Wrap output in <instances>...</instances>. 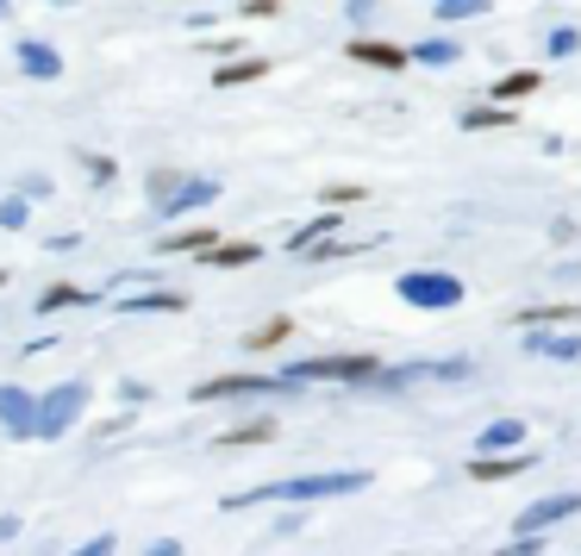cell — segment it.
Returning <instances> with one entry per match:
<instances>
[{"label":"cell","instance_id":"1","mask_svg":"<svg viewBox=\"0 0 581 556\" xmlns=\"http://www.w3.org/2000/svg\"><path fill=\"white\" fill-rule=\"evenodd\" d=\"M369 488V469H326V476H294V481H263L251 494H231L226 506H251V501H288V506H306V501H338V494H363Z\"/></svg>","mask_w":581,"mask_h":556},{"label":"cell","instance_id":"2","mask_svg":"<svg viewBox=\"0 0 581 556\" xmlns=\"http://www.w3.org/2000/svg\"><path fill=\"white\" fill-rule=\"evenodd\" d=\"M394 294H401L406 306H419V313H451V306H463V276H451V269H406L401 281H394Z\"/></svg>","mask_w":581,"mask_h":556},{"label":"cell","instance_id":"3","mask_svg":"<svg viewBox=\"0 0 581 556\" xmlns=\"http://www.w3.org/2000/svg\"><path fill=\"white\" fill-rule=\"evenodd\" d=\"M88 394H94L88 381H56V388H45V394H38V438H63V431L88 413Z\"/></svg>","mask_w":581,"mask_h":556},{"label":"cell","instance_id":"4","mask_svg":"<svg viewBox=\"0 0 581 556\" xmlns=\"http://www.w3.org/2000/svg\"><path fill=\"white\" fill-rule=\"evenodd\" d=\"M288 376L306 381V388H313V381H369V388H376L381 363H376V356H301Z\"/></svg>","mask_w":581,"mask_h":556},{"label":"cell","instance_id":"5","mask_svg":"<svg viewBox=\"0 0 581 556\" xmlns=\"http://www.w3.org/2000/svg\"><path fill=\"white\" fill-rule=\"evenodd\" d=\"M294 388H306V381H294V376H213L188 401H244V394H294Z\"/></svg>","mask_w":581,"mask_h":556},{"label":"cell","instance_id":"6","mask_svg":"<svg viewBox=\"0 0 581 556\" xmlns=\"http://www.w3.org/2000/svg\"><path fill=\"white\" fill-rule=\"evenodd\" d=\"M0 431H7L13 444L38 438V394H31V388H20V381L0 388Z\"/></svg>","mask_w":581,"mask_h":556},{"label":"cell","instance_id":"7","mask_svg":"<svg viewBox=\"0 0 581 556\" xmlns=\"http://www.w3.org/2000/svg\"><path fill=\"white\" fill-rule=\"evenodd\" d=\"M406 381H469V363L451 356V363H401V369H381L376 388H406Z\"/></svg>","mask_w":581,"mask_h":556},{"label":"cell","instance_id":"8","mask_svg":"<svg viewBox=\"0 0 581 556\" xmlns=\"http://www.w3.org/2000/svg\"><path fill=\"white\" fill-rule=\"evenodd\" d=\"M13 63H20V76H31V81L63 76V51H56L51 38H20V45H13Z\"/></svg>","mask_w":581,"mask_h":556},{"label":"cell","instance_id":"9","mask_svg":"<svg viewBox=\"0 0 581 556\" xmlns=\"http://www.w3.org/2000/svg\"><path fill=\"white\" fill-rule=\"evenodd\" d=\"M213 201H219V181H213V176H188L169 201L156 206V213H163V219H181V213H201V206H213Z\"/></svg>","mask_w":581,"mask_h":556},{"label":"cell","instance_id":"10","mask_svg":"<svg viewBox=\"0 0 581 556\" xmlns=\"http://www.w3.org/2000/svg\"><path fill=\"white\" fill-rule=\"evenodd\" d=\"M526 444V419H494V426L476 431V444H469V456H506Z\"/></svg>","mask_w":581,"mask_h":556},{"label":"cell","instance_id":"11","mask_svg":"<svg viewBox=\"0 0 581 556\" xmlns=\"http://www.w3.org/2000/svg\"><path fill=\"white\" fill-rule=\"evenodd\" d=\"M576 513H581V494H544V501H531L519 513V531H544L556 519H576Z\"/></svg>","mask_w":581,"mask_h":556},{"label":"cell","instance_id":"12","mask_svg":"<svg viewBox=\"0 0 581 556\" xmlns=\"http://www.w3.org/2000/svg\"><path fill=\"white\" fill-rule=\"evenodd\" d=\"M344 51H351V63H369V70H406L413 63V45H381V38H356Z\"/></svg>","mask_w":581,"mask_h":556},{"label":"cell","instance_id":"13","mask_svg":"<svg viewBox=\"0 0 581 556\" xmlns=\"http://www.w3.org/2000/svg\"><path fill=\"white\" fill-rule=\"evenodd\" d=\"M538 456L531 451H506V456H469V481H513V476H526Z\"/></svg>","mask_w":581,"mask_h":556},{"label":"cell","instance_id":"14","mask_svg":"<svg viewBox=\"0 0 581 556\" xmlns=\"http://www.w3.org/2000/svg\"><path fill=\"white\" fill-rule=\"evenodd\" d=\"M526 351L531 356H556V363H581V331H538L531 326Z\"/></svg>","mask_w":581,"mask_h":556},{"label":"cell","instance_id":"15","mask_svg":"<svg viewBox=\"0 0 581 556\" xmlns=\"http://www.w3.org/2000/svg\"><path fill=\"white\" fill-rule=\"evenodd\" d=\"M119 313H188V294L156 288V294H119Z\"/></svg>","mask_w":581,"mask_h":556},{"label":"cell","instance_id":"16","mask_svg":"<svg viewBox=\"0 0 581 556\" xmlns=\"http://www.w3.org/2000/svg\"><path fill=\"white\" fill-rule=\"evenodd\" d=\"M263 76H269V63H263V56H231V63L213 70V88H244V81H263Z\"/></svg>","mask_w":581,"mask_h":556},{"label":"cell","instance_id":"17","mask_svg":"<svg viewBox=\"0 0 581 556\" xmlns=\"http://www.w3.org/2000/svg\"><path fill=\"white\" fill-rule=\"evenodd\" d=\"M506 126H519V113L506 101H488V106H469V113H463V131H506Z\"/></svg>","mask_w":581,"mask_h":556},{"label":"cell","instance_id":"18","mask_svg":"<svg viewBox=\"0 0 581 556\" xmlns=\"http://www.w3.org/2000/svg\"><path fill=\"white\" fill-rule=\"evenodd\" d=\"M256 256H263V244H244V238L226 244V238H219L213 251H201V263H206V269H244V263H256Z\"/></svg>","mask_w":581,"mask_h":556},{"label":"cell","instance_id":"19","mask_svg":"<svg viewBox=\"0 0 581 556\" xmlns=\"http://www.w3.org/2000/svg\"><path fill=\"white\" fill-rule=\"evenodd\" d=\"M413 63H426V70H451V63H463V45H451V38H426V45H413Z\"/></svg>","mask_w":581,"mask_h":556},{"label":"cell","instance_id":"20","mask_svg":"<svg viewBox=\"0 0 581 556\" xmlns=\"http://www.w3.org/2000/svg\"><path fill=\"white\" fill-rule=\"evenodd\" d=\"M488 94H494V101H506V106H519L526 94H538V70H513V76H501Z\"/></svg>","mask_w":581,"mask_h":556},{"label":"cell","instance_id":"21","mask_svg":"<svg viewBox=\"0 0 581 556\" xmlns=\"http://www.w3.org/2000/svg\"><path fill=\"white\" fill-rule=\"evenodd\" d=\"M331 231H338V213H319L313 226H301V231H294V238H288V251H294V256H306V251H313V244H326Z\"/></svg>","mask_w":581,"mask_h":556},{"label":"cell","instance_id":"22","mask_svg":"<svg viewBox=\"0 0 581 556\" xmlns=\"http://www.w3.org/2000/svg\"><path fill=\"white\" fill-rule=\"evenodd\" d=\"M94 294H81V288H70V281H51L45 294H38V313H63V306H88Z\"/></svg>","mask_w":581,"mask_h":556},{"label":"cell","instance_id":"23","mask_svg":"<svg viewBox=\"0 0 581 556\" xmlns=\"http://www.w3.org/2000/svg\"><path fill=\"white\" fill-rule=\"evenodd\" d=\"M494 0H431V13L444 20V26H456V20H481Z\"/></svg>","mask_w":581,"mask_h":556},{"label":"cell","instance_id":"24","mask_svg":"<svg viewBox=\"0 0 581 556\" xmlns=\"http://www.w3.org/2000/svg\"><path fill=\"white\" fill-rule=\"evenodd\" d=\"M31 206H38V201H26V194L13 188V194L0 201V231H26L31 226Z\"/></svg>","mask_w":581,"mask_h":556},{"label":"cell","instance_id":"25","mask_svg":"<svg viewBox=\"0 0 581 556\" xmlns=\"http://www.w3.org/2000/svg\"><path fill=\"white\" fill-rule=\"evenodd\" d=\"M269 438H276V426H269V419H256V426H238V431H226L219 444H226V451H251V444H269Z\"/></svg>","mask_w":581,"mask_h":556},{"label":"cell","instance_id":"26","mask_svg":"<svg viewBox=\"0 0 581 556\" xmlns=\"http://www.w3.org/2000/svg\"><path fill=\"white\" fill-rule=\"evenodd\" d=\"M576 51H581V31L576 26H556L551 38H544V56H551V63H569Z\"/></svg>","mask_w":581,"mask_h":556},{"label":"cell","instance_id":"27","mask_svg":"<svg viewBox=\"0 0 581 556\" xmlns=\"http://www.w3.org/2000/svg\"><path fill=\"white\" fill-rule=\"evenodd\" d=\"M213 244H219L213 231H176V238H169L163 251H169V256H201V251H213Z\"/></svg>","mask_w":581,"mask_h":556},{"label":"cell","instance_id":"28","mask_svg":"<svg viewBox=\"0 0 581 556\" xmlns=\"http://www.w3.org/2000/svg\"><path fill=\"white\" fill-rule=\"evenodd\" d=\"M544 319H581V306H526V313H519V326H544Z\"/></svg>","mask_w":581,"mask_h":556},{"label":"cell","instance_id":"29","mask_svg":"<svg viewBox=\"0 0 581 556\" xmlns=\"http://www.w3.org/2000/svg\"><path fill=\"white\" fill-rule=\"evenodd\" d=\"M288 331H294V326H288V319H269V326H263V331H251V338H244V351H269V344H281Z\"/></svg>","mask_w":581,"mask_h":556},{"label":"cell","instance_id":"30","mask_svg":"<svg viewBox=\"0 0 581 556\" xmlns=\"http://www.w3.org/2000/svg\"><path fill=\"white\" fill-rule=\"evenodd\" d=\"M20 194H26V201H51L56 188H51V176H45V169H26V176H20Z\"/></svg>","mask_w":581,"mask_h":556},{"label":"cell","instance_id":"31","mask_svg":"<svg viewBox=\"0 0 581 556\" xmlns=\"http://www.w3.org/2000/svg\"><path fill=\"white\" fill-rule=\"evenodd\" d=\"M181 181H188V176H176V169H156V176H151V206H163V201L181 188Z\"/></svg>","mask_w":581,"mask_h":556},{"label":"cell","instance_id":"32","mask_svg":"<svg viewBox=\"0 0 581 556\" xmlns=\"http://www.w3.org/2000/svg\"><path fill=\"white\" fill-rule=\"evenodd\" d=\"M544 551V538L538 531H519V544H506V551H494V556H538Z\"/></svg>","mask_w":581,"mask_h":556},{"label":"cell","instance_id":"33","mask_svg":"<svg viewBox=\"0 0 581 556\" xmlns=\"http://www.w3.org/2000/svg\"><path fill=\"white\" fill-rule=\"evenodd\" d=\"M119 551V538H113V531H101V538H88V544H81V551H70V556H113Z\"/></svg>","mask_w":581,"mask_h":556},{"label":"cell","instance_id":"34","mask_svg":"<svg viewBox=\"0 0 581 556\" xmlns=\"http://www.w3.org/2000/svg\"><path fill=\"white\" fill-rule=\"evenodd\" d=\"M319 201H326V206H351V201H363V188H319Z\"/></svg>","mask_w":581,"mask_h":556},{"label":"cell","instance_id":"35","mask_svg":"<svg viewBox=\"0 0 581 556\" xmlns=\"http://www.w3.org/2000/svg\"><path fill=\"white\" fill-rule=\"evenodd\" d=\"M81 163H88V176H94V181H113V176H119V169H113L106 156H81Z\"/></svg>","mask_w":581,"mask_h":556},{"label":"cell","instance_id":"36","mask_svg":"<svg viewBox=\"0 0 581 556\" xmlns=\"http://www.w3.org/2000/svg\"><path fill=\"white\" fill-rule=\"evenodd\" d=\"M144 556H188V551H181L176 538H156V544H144Z\"/></svg>","mask_w":581,"mask_h":556},{"label":"cell","instance_id":"37","mask_svg":"<svg viewBox=\"0 0 581 556\" xmlns=\"http://www.w3.org/2000/svg\"><path fill=\"white\" fill-rule=\"evenodd\" d=\"M351 20L363 26V20H376V0H351Z\"/></svg>","mask_w":581,"mask_h":556},{"label":"cell","instance_id":"38","mask_svg":"<svg viewBox=\"0 0 581 556\" xmlns=\"http://www.w3.org/2000/svg\"><path fill=\"white\" fill-rule=\"evenodd\" d=\"M0 538H20V513H0Z\"/></svg>","mask_w":581,"mask_h":556},{"label":"cell","instance_id":"39","mask_svg":"<svg viewBox=\"0 0 581 556\" xmlns=\"http://www.w3.org/2000/svg\"><path fill=\"white\" fill-rule=\"evenodd\" d=\"M7 7H13V0H0V20H7Z\"/></svg>","mask_w":581,"mask_h":556},{"label":"cell","instance_id":"40","mask_svg":"<svg viewBox=\"0 0 581 556\" xmlns=\"http://www.w3.org/2000/svg\"><path fill=\"white\" fill-rule=\"evenodd\" d=\"M51 7H76V0H51Z\"/></svg>","mask_w":581,"mask_h":556},{"label":"cell","instance_id":"41","mask_svg":"<svg viewBox=\"0 0 581 556\" xmlns=\"http://www.w3.org/2000/svg\"><path fill=\"white\" fill-rule=\"evenodd\" d=\"M0 288H7V269H0Z\"/></svg>","mask_w":581,"mask_h":556}]
</instances>
